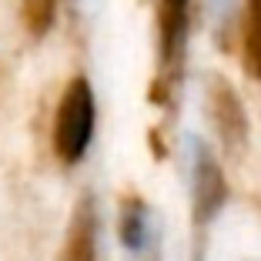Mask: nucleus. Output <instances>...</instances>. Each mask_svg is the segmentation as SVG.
Here are the masks:
<instances>
[{
  "label": "nucleus",
  "mask_w": 261,
  "mask_h": 261,
  "mask_svg": "<svg viewBox=\"0 0 261 261\" xmlns=\"http://www.w3.org/2000/svg\"><path fill=\"white\" fill-rule=\"evenodd\" d=\"M94 138V91L87 77H74L61 94L54 114V154L64 164H77Z\"/></svg>",
  "instance_id": "f257e3e1"
},
{
  "label": "nucleus",
  "mask_w": 261,
  "mask_h": 261,
  "mask_svg": "<svg viewBox=\"0 0 261 261\" xmlns=\"http://www.w3.org/2000/svg\"><path fill=\"white\" fill-rule=\"evenodd\" d=\"M245 70L261 81V0L245 4Z\"/></svg>",
  "instance_id": "39448f33"
},
{
  "label": "nucleus",
  "mask_w": 261,
  "mask_h": 261,
  "mask_svg": "<svg viewBox=\"0 0 261 261\" xmlns=\"http://www.w3.org/2000/svg\"><path fill=\"white\" fill-rule=\"evenodd\" d=\"M57 14V0H23V23L34 37H44L54 23Z\"/></svg>",
  "instance_id": "423d86ee"
},
{
  "label": "nucleus",
  "mask_w": 261,
  "mask_h": 261,
  "mask_svg": "<svg viewBox=\"0 0 261 261\" xmlns=\"http://www.w3.org/2000/svg\"><path fill=\"white\" fill-rule=\"evenodd\" d=\"M94 258H97V215H94V201L81 198L67 224L61 261H94Z\"/></svg>",
  "instance_id": "20e7f679"
},
{
  "label": "nucleus",
  "mask_w": 261,
  "mask_h": 261,
  "mask_svg": "<svg viewBox=\"0 0 261 261\" xmlns=\"http://www.w3.org/2000/svg\"><path fill=\"white\" fill-rule=\"evenodd\" d=\"M207 100H211V121H215L224 147H241L248 138V121H245V111L238 104V94L231 91L224 81H215Z\"/></svg>",
  "instance_id": "f03ea898"
},
{
  "label": "nucleus",
  "mask_w": 261,
  "mask_h": 261,
  "mask_svg": "<svg viewBox=\"0 0 261 261\" xmlns=\"http://www.w3.org/2000/svg\"><path fill=\"white\" fill-rule=\"evenodd\" d=\"M228 198V185H224L221 168L215 164V158L207 151L198 154V164H194V218L207 221V218L218 215V207Z\"/></svg>",
  "instance_id": "7ed1b4c3"
}]
</instances>
